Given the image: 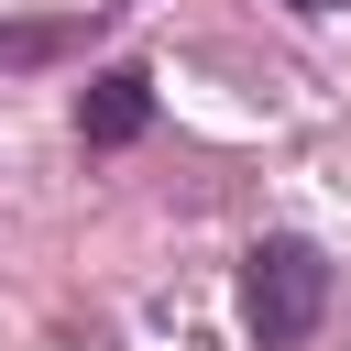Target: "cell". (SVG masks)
<instances>
[{
	"label": "cell",
	"instance_id": "cell-2",
	"mask_svg": "<svg viewBox=\"0 0 351 351\" xmlns=\"http://www.w3.org/2000/svg\"><path fill=\"white\" fill-rule=\"evenodd\" d=\"M143 121H154V88H143L132 66H110V77L77 88V132H88V143H143Z\"/></svg>",
	"mask_w": 351,
	"mask_h": 351
},
{
	"label": "cell",
	"instance_id": "cell-3",
	"mask_svg": "<svg viewBox=\"0 0 351 351\" xmlns=\"http://www.w3.org/2000/svg\"><path fill=\"white\" fill-rule=\"evenodd\" d=\"M44 55H66V22H11L0 33V66H44Z\"/></svg>",
	"mask_w": 351,
	"mask_h": 351
},
{
	"label": "cell",
	"instance_id": "cell-1",
	"mask_svg": "<svg viewBox=\"0 0 351 351\" xmlns=\"http://www.w3.org/2000/svg\"><path fill=\"white\" fill-rule=\"evenodd\" d=\"M241 318L263 351H296L318 318H329V252L318 241H252L241 263Z\"/></svg>",
	"mask_w": 351,
	"mask_h": 351
},
{
	"label": "cell",
	"instance_id": "cell-4",
	"mask_svg": "<svg viewBox=\"0 0 351 351\" xmlns=\"http://www.w3.org/2000/svg\"><path fill=\"white\" fill-rule=\"evenodd\" d=\"M296 11H329V0H296Z\"/></svg>",
	"mask_w": 351,
	"mask_h": 351
}]
</instances>
